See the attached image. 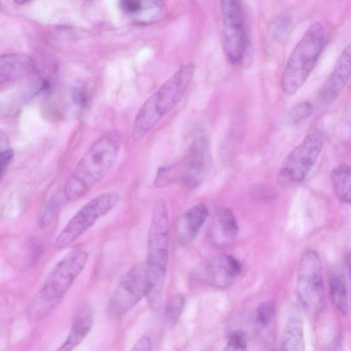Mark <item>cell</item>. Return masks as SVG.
Returning a JSON list of instances; mask_svg holds the SVG:
<instances>
[{"label": "cell", "instance_id": "cell-1", "mask_svg": "<svg viewBox=\"0 0 351 351\" xmlns=\"http://www.w3.org/2000/svg\"><path fill=\"white\" fill-rule=\"evenodd\" d=\"M169 244V222L166 202L162 198L155 201L152 207L147 234V247L144 263L146 280V298L153 311L160 310L167 273Z\"/></svg>", "mask_w": 351, "mask_h": 351}, {"label": "cell", "instance_id": "cell-2", "mask_svg": "<svg viewBox=\"0 0 351 351\" xmlns=\"http://www.w3.org/2000/svg\"><path fill=\"white\" fill-rule=\"evenodd\" d=\"M121 144L116 132L99 136L88 147L68 178L64 195L69 201L77 200L99 183L113 167Z\"/></svg>", "mask_w": 351, "mask_h": 351}, {"label": "cell", "instance_id": "cell-3", "mask_svg": "<svg viewBox=\"0 0 351 351\" xmlns=\"http://www.w3.org/2000/svg\"><path fill=\"white\" fill-rule=\"evenodd\" d=\"M194 65H182L141 106L134 120L132 136L143 138L180 101L192 79Z\"/></svg>", "mask_w": 351, "mask_h": 351}, {"label": "cell", "instance_id": "cell-4", "mask_svg": "<svg viewBox=\"0 0 351 351\" xmlns=\"http://www.w3.org/2000/svg\"><path fill=\"white\" fill-rule=\"evenodd\" d=\"M325 44V29L320 22L315 21L304 32L285 64L280 82L285 94L293 95L302 86L316 65Z\"/></svg>", "mask_w": 351, "mask_h": 351}, {"label": "cell", "instance_id": "cell-5", "mask_svg": "<svg viewBox=\"0 0 351 351\" xmlns=\"http://www.w3.org/2000/svg\"><path fill=\"white\" fill-rule=\"evenodd\" d=\"M88 259V254L82 249H74L66 254L48 275L31 313H45L56 306L69 291Z\"/></svg>", "mask_w": 351, "mask_h": 351}, {"label": "cell", "instance_id": "cell-6", "mask_svg": "<svg viewBox=\"0 0 351 351\" xmlns=\"http://www.w3.org/2000/svg\"><path fill=\"white\" fill-rule=\"evenodd\" d=\"M220 10L224 54L232 65H240L249 48L244 8L238 0H224L220 2Z\"/></svg>", "mask_w": 351, "mask_h": 351}, {"label": "cell", "instance_id": "cell-7", "mask_svg": "<svg viewBox=\"0 0 351 351\" xmlns=\"http://www.w3.org/2000/svg\"><path fill=\"white\" fill-rule=\"evenodd\" d=\"M324 143L322 131L315 130L284 158L277 175L278 183L289 187L302 182L315 165Z\"/></svg>", "mask_w": 351, "mask_h": 351}, {"label": "cell", "instance_id": "cell-8", "mask_svg": "<svg viewBox=\"0 0 351 351\" xmlns=\"http://www.w3.org/2000/svg\"><path fill=\"white\" fill-rule=\"evenodd\" d=\"M119 201V195L114 191L103 193L88 201L71 217L57 237L54 243L56 247L62 249L73 243L99 218L110 212Z\"/></svg>", "mask_w": 351, "mask_h": 351}, {"label": "cell", "instance_id": "cell-9", "mask_svg": "<svg viewBox=\"0 0 351 351\" xmlns=\"http://www.w3.org/2000/svg\"><path fill=\"white\" fill-rule=\"evenodd\" d=\"M298 298L310 313L319 312L324 303V290L322 267L318 254L306 250L300 257L297 274Z\"/></svg>", "mask_w": 351, "mask_h": 351}, {"label": "cell", "instance_id": "cell-10", "mask_svg": "<svg viewBox=\"0 0 351 351\" xmlns=\"http://www.w3.org/2000/svg\"><path fill=\"white\" fill-rule=\"evenodd\" d=\"M144 264L134 265L119 280L108 304V312L119 317L134 308L147 295Z\"/></svg>", "mask_w": 351, "mask_h": 351}, {"label": "cell", "instance_id": "cell-11", "mask_svg": "<svg viewBox=\"0 0 351 351\" xmlns=\"http://www.w3.org/2000/svg\"><path fill=\"white\" fill-rule=\"evenodd\" d=\"M206 147L204 138H197L189 147L182 160L173 165L176 181L180 182L187 189H195L203 180L206 165Z\"/></svg>", "mask_w": 351, "mask_h": 351}, {"label": "cell", "instance_id": "cell-12", "mask_svg": "<svg viewBox=\"0 0 351 351\" xmlns=\"http://www.w3.org/2000/svg\"><path fill=\"white\" fill-rule=\"evenodd\" d=\"M241 272V263L232 255L223 253L213 256L204 265L202 276L211 286L226 288Z\"/></svg>", "mask_w": 351, "mask_h": 351}, {"label": "cell", "instance_id": "cell-13", "mask_svg": "<svg viewBox=\"0 0 351 351\" xmlns=\"http://www.w3.org/2000/svg\"><path fill=\"white\" fill-rule=\"evenodd\" d=\"M350 45H347L338 57L333 70L319 93L320 101L326 104L333 102L348 84L350 77Z\"/></svg>", "mask_w": 351, "mask_h": 351}, {"label": "cell", "instance_id": "cell-14", "mask_svg": "<svg viewBox=\"0 0 351 351\" xmlns=\"http://www.w3.org/2000/svg\"><path fill=\"white\" fill-rule=\"evenodd\" d=\"M208 208L204 204L194 205L178 219L175 229L178 241L183 245L191 243L207 219Z\"/></svg>", "mask_w": 351, "mask_h": 351}, {"label": "cell", "instance_id": "cell-15", "mask_svg": "<svg viewBox=\"0 0 351 351\" xmlns=\"http://www.w3.org/2000/svg\"><path fill=\"white\" fill-rule=\"evenodd\" d=\"M35 67L34 60L29 56L21 53L0 55V85L29 75Z\"/></svg>", "mask_w": 351, "mask_h": 351}, {"label": "cell", "instance_id": "cell-16", "mask_svg": "<svg viewBox=\"0 0 351 351\" xmlns=\"http://www.w3.org/2000/svg\"><path fill=\"white\" fill-rule=\"evenodd\" d=\"M239 233V226L232 212L221 207L217 210L212 226V239L219 247L232 243Z\"/></svg>", "mask_w": 351, "mask_h": 351}, {"label": "cell", "instance_id": "cell-17", "mask_svg": "<svg viewBox=\"0 0 351 351\" xmlns=\"http://www.w3.org/2000/svg\"><path fill=\"white\" fill-rule=\"evenodd\" d=\"M93 314L90 306L81 308L74 318L69 333L56 351H73L92 328Z\"/></svg>", "mask_w": 351, "mask_h": 351}, {"label": "cell", "instance_id": "cell-18", "mask_svg": "<svg viewBox=\"0 0 351 351\" xmlns=\"http://www.w3.org/2000/svg\"><path fill=\"white\" fill-rule=\"evenodd\" d=\"M328 289L335 306L346 315L348 310V295L346 277L341 269L335 267L330 271Z\"/></svg>", "mask_w": 351, "mask_h": 351}, {"label": "cell", "instance_id": "cell-19", "mask_svg": "<svg viewBox=\"0 0 351 351\" xmlns=\"http://www.w3.org/2000/svg\"><path fill=\"white\" fill-rule=\"evenodd\" d=\"M280 351H306L303 323L300 317H292L287 322Z\"/></svg>", "mask_w": 351, "mask_h": 351}, {"label": "cell", "instance_id": "cell-20", "mask_svg": "<svg viewBox=\"0 0 351 351\" xmlns=\"http://www.w3.org/2000/svg\"><path fill=\"white\" fill-rule=\"evenodd\" d=\"M330 181L335 195L339 201L349 204L351 199V170L350 165L342 163L333 168Z\"/></svg>", "mask_w": 351, "mask_h": 351}, {"label": "cell", "instance_id": "cell-21", "mask_svg": "<svg viewBox=\"0 0 351 351\" xmlns=\"http://www.w3.org/2000/svg\"><path fill=\"white\" fill-rule=\"evenodd\" d=\"M293 19L289 14L282 13L276 16L270 26L271 34L278 41L284 40L290 34Z\"/></svg>", "mask_w": 351, "mask_h": 351}, {"label": "cell", "instance_id": "cell-22", "mask_svg": "<svg viewBox=\"0 0 351 351\" xmlns=\"http://www.w3.org/2000/svg\"><path fill=\"white\" fill-rule=\"evenodd\" d=\"M185 304V298L178 293L171 296L166 302L165 317L167 322L173 325L177 322L182 314Z\"/></svg>", "mask_w": 351, "mask_h": 351}, {"label": "cell", "instance_id": "cell-23", "mask_svg": "<svg viewBox=\"0 0 351 351\" xmlns=\"http://www.w3.org/2000/svg\"><path fill=\"white\" fill-rule=\"evenodd\" d=\"M275 306L272 301L267 300L258 304L256 310V324L261 328L267 327L274 319Z\"/></svg>", "mask_w": 351, "mask_h": 351}, {"label": "cell", "instance_id": "cell-24", "mask_svg": "<svg viewBox=\"0 0 351 351\" xmlns=\"http://www.w3.org/2000/svg\"><path fill=\"white\" fill-rule=\"evenodd\" d=\"M313 106L308 101H303L295 104L289 114V121L292 124H297L308 119L312 114Z\"/></svg>", "mask_w": 351, "mask_h": 351}, {"label": "cell", "instance_id": "cell-25", "mask_svg": "<svg viewBox=\"0 0 351 351\" xmlns=\"http://www.w3.org/2000/svg\"><path fill=\"white\" fill-rule=\"evenodd\" d=\"M221 351H247L244 336L239 332L232 334Z\"/></svg>", "mask_w": 351, "mask_h": 351}, {"label": "cell", "instance_id": "cell-26", "mask_svg": "<svg viewBox=\"0 0 351 351\" xmlns=\"http://www.w3.org/2000/svg\"><path fill=\"white\" fill-rule=\"evenodd\" d=\"M120 6L124 12L130 15H138L147 8L144 1L134 0L122 1Z\"/></svg>", "mask_w": 351, "mask_h": 351}, {"label": "cell", "instance_id": "cell-27", "mask_svg": "<svg viewBox=\"0 0 351 351\" xmlns=\"http://www.w3.org/2000/svg\"><path fill=\"white\" fill-rule=\"evenodd\" d=\"M252 197L257 201L268 202L272 200L275 195L273 189L265 185H259L252 189Z\"/></svg>", "mask_w": 351, "mask_h": 351}, {"label": "cell", "instance_id": "cell-28", "mask_svg": "<svg viewBox=\"0 0 351 351\" xmlns=\"http://www.w3.org/2000/svg\"><path fill=\"white\" fill-rule=\"evenodd\" d=\"M152 346V338L145 335L136 341L130 351H151Z\"/></svg>", "mask_w": 351, "mask_h": 351}, {"label": "cell", "instance_id": "cell-29", "mask_svg": "<svg viewBox=\"0 0 351 351\" xmlns=\"http://www.w3.org/2000/svg\"><path fill=\"white\" fill-rule=\"evenodd\" d=\"M13 157V152L10 149L0 154V180L3 176L6 169Z\"/></svg>", "mask_w": 351, "mask_h": 351}, {"label": "cell", "instance_id": "cell-30", "mask_svg": "<svg viewBox=\"0 0 351 351\" xmlns=\"http://www.w3.org/2000/svg\"><path fill=\"white\" fill-rule=\"evenodd\" d=\"M10 149L8 136L5 132L0 130V154Z\"/></svg>", "mask_w": 351, "mask_h": 351}]
</instances>
